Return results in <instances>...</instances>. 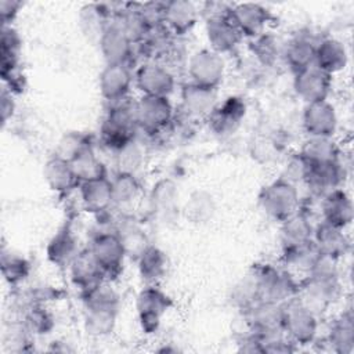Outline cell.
Instances as JSON below:
<instances>
[{
	"instance_id": "cell-18",
	"label": "cell",
	"mask_w": 354,
	"mask_h": 354,
	"mask_svg": "<svg viewBox=\"0 0 354 354\" xmlns=\"http://www.w3.org/2000/svg\"><path fill=\"white\" fill-rule=\"evenodd\" d=\"M228 11L206 17L205 22V33L209 48L221 55L235 51L243 40L235 25L231 22Z\"/></svg>"
},
{
	"instance_id": "cell-11",
	"label": "cell",
	"mask_w": 354,
	"mask_h": 354,
	"mask_svg": "<svg viewBox=\"0 0 354 354\" xmlns=\"http://www.w3.org/2000/svg\"><path fill=\"white\" fill-rule=\"evenodd\" d=\"M134 86L141 95L170 98L176 88V77L160 61H145L134 71Z\"/></svg>"
},
{
	"instance_id": "cell-45",
	"label": "cell",
	"mask_w": 354,
	"mask_h": 354,
	"mask_svg": "<svg viewBox=\"0 0 354 354\" xmlns=\"http://www.w3.org/2000/svg\"><path fill=\"white\" fill-rule=\"evenodd\" d=\"M1 274L4 281L17 286L22 283L30 274V263L21 254L11 250L1 252Z\"/></svg>"
},
{
	"instance_id": "cell-51",
	"label": "cell",
	"mask_w": 354,
	"mask_h": 354,
	"mask_svg": "<svg viewBox=\"0 0 354 354\" xmlns=\"http://www.w3.org/2000/svg\"><path fill=\"white\" fill-rule=\"evenodd\" d=\"M238 351L241 353H260L264 354V348H263V343L260 340V337L257 335H254L253 332H250L249 335L243 336L239 343H238Z\"/></svg>"
},
{
	"instance_id": "cell-1",
	"label": "cell",
	"mask_w": 354,
	"mask_h": 354,
	"mask_svg": "<svg viewBox=\"0 0 354 354\" xmlns=\"http://www.w3.org/2000/svg\"><path fill=\"white\" fill-rule=\"evenodd\" d=\"M337 264L339 261L321 256L313 270L299 279L296 297L318 318H322L343 295Z\"/></svg>"
},
{
	"instance_id": "cell-12",
	"label": "cell",
	"mask_w": 354,
	"mask_h": 354,
	"mask_svg": "<svg viewBox=\"0 0 354 354\" xmlns=\"http://www.w3.org/2000/svg\"><path fill=\"white\" fill-rule=\"evenodd\" d=\"M228 17L243 39H257L267 33L272 21L271 11L260 3L231 4Z\"/></svg>"
},
{
	"instance_id": "cell-32",
	"label": "cell",
	"mask_w": 354,
	"mask_h": 354,
	"mask_svg": "<svg viewBox=\"0 0 354 354\" xmlns=\"http://www.w3.org/2000/svg\"><path fill=\"white\" fill-rule=\"evenodd\" d=\"M317 41L306 33H297L282 47L281 57L293 73L314 65Z\"/></svg>"
},
{
	"instance_id": "cell-41",
	"label": "cell",
	"mask_w": 354,
	"mask_h": 354,
	"mask_svg": "<svg viewBox=\"0 0 354 354\" xmlns=\"http://www.w3.org/2000/svg\"><path fill=\"white\" fill-rule=\"evenodd\" d=\"M214 210V199L210 194L205 191L192 192L181 209L184 217L194 224H202L209 221L213 217Z\"/></svg>"
},
{
	"instance_id": "cell-31",
	"label": "cell",
	"mask_w": 354,
	"mask_h": 354,
	"mask_svg": "<svg viewBox=\"0 0 354 354\" xmlns=\"http://www.w3.org/2000/svg\"><path fill=\"white\" fill-rule=\"evenodd\" d=\"M315 224L308 213L303 209L279 223V242L281 248L289 249L293 246L304 245L313 241Z\"/></svg>"
},
{
	"instance_id": "cell-46",
	"label": "cell",
	"mask_w": 354,
	"mask_h": 354,
	"mask_svg": "<svg viewBox=\"0 0 354 354\" xmlns=\"http://www.w3.org/2000/svg\"><path fill=\"white\" fill-rule=\"evenodd\" d=\"M90 147H94L90 136L80 131H68L58 140L54 156L66 162H72L77 155Z\"/></svg>"
},
{
	"instance_id": "cell-24",
	"label": "cell",
	"mask_w": 354,
	"mask_h": 354,
	"mask_svg": "<svg viewBox=\"0 0 354 354\" xmlns=\"http://www.w3.org/2000/svg\"><path fill=\"white\" fill-rule=\"evenodd\" d=\"M246 115V104L238 95H230L218 102L212 113L207 116V123L210 129L223 136L234 133L242 123Z\"/></svg>"
},
{
	"instance_id": "cell-47",
	"label": "cell",
	"mask_w": 354,
	"mask_h": 354,
	"mask_svg": "<svg viewBox=\"0 0 354 354\" xmlns=\"http://www.w3.org/2000/svg\"><path fill=\"white\" fill-rule=\"evenodd\" d=\"M310 165L306 162V159L299 153H293L290 155V158L286 160L282 174L279 176L281 178L289 181L290 184H304V180L307 177Z\"/></svg>"
},
{
	"instance_id": "cell-20",
	"label": "cell",
	"mask_w": 354,
	"mask_h": 354,
	"mask_svg": "<svg viewBox=\"0 0 354 354\" xmlns=\"http://www.w3.org/2000/svg\"><path fill=\"white\" fill-rule=\"evenodd\" d=\"M201 10L189 0L163 3V28L176 37L188 35L198 24Z\"/></svg>"
},
{
	"instance_id": "cell-33",
	"label": "cell",
	"mask_w": 354,
	"mask_h": 354,
	"mask_svg": "<svg viewBox=\"0 0 354 354\" xmlns=\"http://www.w3.org/2000/svg\"><path fill=\"white\" fill-rule=\"evenodd\" d=\"M43 177L48 188L58 195H68L80 185L71 163L54 155L44 163Z\"/></svg>"
},
{
	"instance_id": "cell-42",
	"label": "cell",
	"mask_w": 354,
	"mask_h": 354,
	"mask_svg": "<svg viewBox=\"0 0 354 354\" xmlns=\"http://www.w3.org/2000/svg\"><path fill=\"white\" fill-rule=\"evenodd\" d=\"M79 21L83 30L90 35H95L98 40L100 35L106 28V25L111 21H113V15L105 4L90 3L80 8Z\"/></svg>"
},
{
	"instance_id": "cell-13",
	"label": "cell",
	"mask_w": 354,
	"mask_h": 354,
	"mask_svg": "<svg viewBox=\"0 0 354 354\" xmlns=\"http://www.w3.org/2000/svg\"><path fill=\"white\" fill-rule=\"evenodd\" d=\"M98 46L105 64L130 65L136 44L118 21H111L98 37Z\"/></svg>"
},
{
	"instance_id": "cell-44",
	"label": "cell",
	"mask_w": 354,
	"mask_h": 354,
	"mask_svg": "<svg viewBox=\"0 0 354 354\" xmlns=\"http://www.w3.org/2000/svg\"><path fill=\"white\" fill-rule=\"evenodd\" d=\"M257 300H259V275H257V267L253 266L234 286L232 303L241 311H245Z\"/></svg>"
},
{
	"instance_id": "cell-9",
	"label": "cell",
	"mask_w": 354,
	"mask_h": 354,
	"mask_svg": "<svg viewBox=\"0 0 354 354\" xmlns=\"http://www.w3.org/2000/svg\"><path fill=\"white\" fill-rule=\"evenodd\" d=\"M189 82L202 87L218 90L225 77L224 55L207 48L195 51L187 64Z\"/></svg>"
},
{
	"instance_id": "cell-35",
	"label": "cell",
	"mask_w": 354,
	"mask_h": 354,
	"mask_svg": "<svg viewBox=\"0 0 354 354\" xmlns=\"http://www.w3.org/2000/svg\"><path fill=\"white\" fill-rule=\"evenodd\" d=\"M137 271L145 285H158L166 275L169 261L166 253L156 245L149 243L136 259Z\"/></svg>"
},
{
	"instance_id": "cell-19",
	"label": "cell",
	"mask_w": 354,
	"mask_h": 354,
	"mask_svg": "<svg viewBox=\"0 0 354 354\" xmlns=\"http://www.w3.org/2000/svg\"><path fill=\"white\" fill-rule=\"evenodd\" d=\"M293 75V90L304 104L328 100L332 90V76L315 65Z\"/></svg>"
},
{
	"instance_id": "cell-34",
	"label": "cell",
	"mask_w": 354,
	"mask_h": 354,
	"mask_svg": "<svg viewBox=\"0 0 354 354\" xmlns=\"http://www.w3.org/2000/svg\"><path fill=\"white\" fill-rule=\"evenodd\" d=\"M297 152L310 166L342 160V149L335 137H307Z\"/></svg>"
},
{
	"instance_id": "cell-3",
	"label": "cell",
	"mask_w": 354,
	"mask_h": 354,
	"mask_svg": "<svg viewBox=\"0 0 354 354\" xmlns=\"http://www.w3.org/2000/svg\"><path fill=\"white\" fill-rule=\"evenodd\" d=\"M137 131L140 130L136 119L134 102L123 100L109 104L100 129L102 142L112 151H116L122 145L137 138Z\"/></svg>"
},
{
	"instance_id": "cell-6",
	"label": "cell",
	"mask_w": 354,
	"mask_h": 354,
	"mask_svg": "<svg viewBox=\"0 0 354 354\" xmlns=\"http://www.w3.org/2000/svg\"><path fill=\"white\" fill-rule=\"evenodd\" d=\"M259 275V300L283 304L297 295L299 279L283 267L256 264Z\"/></svg>"
},
{
	"instance_id": "cell-38",
	"label": "cell",
	"mask_w": 354,
	"mask_h": 354,
	"mask_svg": "<svg viewBox=\"0 0 354 354\" xmlns=\"http://www.w3.org/2000/svg\"><path fill=\"white\" fill-rule=\"evenodd\" d=\"M113 230L119 235L127 257H134L136 260L140 253L149 245L145 231L130 214H123L118 220V224L113 225Z\"/></svg>"
},
{
	"instance_id": "cell-27",
	"label": "cell",
	"mask_w": 354,
	"mask_h": 354,
	"mask_svg": "<svg viewBox=\"0 0 354 354\" xmlns=\"http://www.w3.org/2000/svg\"><path fill=\"white\" fill-rule=\"evenodd\" d=\"M344 178L346 170L342 160L326 165H315L310 166L304 185L314 196L321 198L333 189L342 188Z\"/></svg>"
},
{
	"instance_id": "cell-28",
	"label": "cell",
	"mask_w": 354,
	"mask_h": 354,
	"mask_svg": "<svg viewBox=\"0 0 354 354\" xmlns=\"http://www.w3.org/2000/svg\"><path fill=\"white\" fill-rule=\"evenodd\" d=\"M180 98L183 111L194 119H207L218 104L217 90L202 87L191 82L181 87Z\"/></svg>"
},
{
	"instance_id": "cell-22",
	"label": "cell",
	"mask_w": 354,
	"mask_h": 354,
	"mask_svg": "<svg viewBox=\"0 0 354 354\" xmlns=\"http://www.w3.org/2000/svg\"><path fill=\"white\" fill-rule=\"evenodd\" d=\"M319 212L321 221L343 230H347L354 217L353 201L343 187L319 198Z\"/></svg>"
},
{
	"instance_id": "cell-23",
	"label": "cell",
	"mask_w": 354,
	"mask_h": 354,
	"mask_svg": "<svg viewBox=\"0 0 354 354\" xmlns=\"http://www.w3.org/2000/svg\"><path fill=\"white\" fill-rule=\"evenodd\" d=\"M313 243L321 256L340 261L350 252V238L346 230L319 221L315 224Z\"/></svg>"
},
{
	"instance_id": "cell-10",
	"label": "cell",
	"mask_w": 354,
	"mask_h": 354,
	"mask_svg": "<svg viewBox=\"0 0 354 354\" xmlns=\"http://www.w3.org/2000/svg\"><path fill=\"white\" fill-rule=\"evenodd\" d=\"M138 130L147 134L163 131L174 118V106L167 97L141 95L134 102Z\"/></svg>"
},
{
	"instance_id": "cell-50",
	"label": "cell",
	"mask_w": 354,
	"mask_h": 354,
	"mask_svg": "<svg viewBox=\"0 0 354 354\" xmlns=\"http://www.w3.org/2000/svg\"><path fill=\"white\" fill-rule=\"evenodd\" d=\"M1 104H0V111H1V123L6 124L8 119L12 118L15 112V101H14V93L8 90L6 86L1 88Z\"/></svg>"
},
{
	"instance_id": "cell-4",
	"label": "cell",
	"mask_w": 354,
	"mask_h": 354,
	"mask_svg": "<svg viewBox=\"0 0 354 354\" xmlns=\"http://www.w3.org/2000/svg\"><path fill=\"white\" fill-rule=\"evenodd\" d=\"M257 199L263 213L277 223L286 220L301 209L297 185L281 177L266 184L260 189Z\"/></svg>"
},
{
	"instance_id": "cell-49",
	"label": "cell",
	"mask_w": 354,
	"mask_h": 354,
	"mask_svg": "<svg viewBox=\"0 0 354 354\" xmlns=\"http://www.w3.org/2000/svg\"><path fill=\"white\" fill-rule=\"evenodd\" d=\"M22 6L24 4L18 0H1L0 1L1 26H12V22L19 14Z\"/></svg>"
},
{
	"instance_id": "cell-40",
	"label": "cell",
	"mask_w": 354,
	"mask_h": 354,
	"mask_svg": "<svg viewBox=\"0 0 354 354\" xmlns=\"http://www.w3.org/2000/svg\"><path fill=\"white\" fill-rule=\"evenodd\" d=\"M79 183H86L102 177H108L106 166L95 153L94 147L87 148L80 155H77L72 162H69Z\"/></svg>"
},
{
	"instance_id": "cell-21",
	"label": "cell",
	"mask_w": 354,
	"mask_h": 354,
	"mask_svg": "<svg viewBox=\"0 0 354 354\" xmlns=\"http://www.w3.org/2000/svg\"><path fill=\"white\" fill-rule=\"evenodd\" d=\"M72 283L82 292H87L100 283L108 281L104 270L95 260L88 248H82L71 266L68 267Z\"/></svg>"
},
{
	"instance_id": "cell-14",
	"label": "cell",
	"mask_w": 354,
	"mask_h": 354,
	"mask_svg": "<svg viewBox=\"0 0 354 354\" xmlns=\"http://www.w3.org/2000/svg\"><path fill=\"white\" fill-rule=\"evenodd\" d=\"M242 313L249 326V332H253L261 339L283 332L282 304L257 300Z\"/></svg>"
},
{
	"instance_id": "cell-39",
	"label": "cell",
	"mask_w": 354,
	"mask_h": 354,
	"mask_svg": "<svg viewBox=\"0 0 354 354\" xmlns=\"http://www.w3.org/2000/svg\"><path fill=\"white\" fill-rule=\"evenodd\" d=\"M332 351L337 354H350L354 350V318L350 311L336 317L325 337Z\"/></svg>"
},
{
	"instance_id": "cell-15",
	"label": "cell",
	"mask_w": 354,
	"mask_h": 354,
	"mask_svg": "<svg viewBox=\"0 0 354 354\" xmlns=\"http://www.w3.org/2000/svg\"><path fill=\"white\" fill-rule=\"evenodd\" d=\"M22 40L18 32L12 26H1L0 39V55H1V77L4 86L12 93L21 88L19 73V54Z\"/></svg>"
},
{
	"instance_id": "cell-36",
	"label": "cell",
	"mask_w": 354,
	"mask_h": 354,
	"mask_svg": "<svg viewBox=\"0 0 354 354\" xmlns=\"http://www.w3.org/2000/svg\"><path fill=\"white\" fill-rule=\"evenodd\" d=\"M319 257L321 254L311 241L304 245L283 249L281 260L283 268H286L297 279H301L313 270Z\"/></svg>"
},
{
	"instance_id": "cell-2",
	"label": "cell",
	"mask_w": 354,
	"mask_h": 354,
	"mask_svg": "<svg viewBox=\"0 0 354 354\" xmlns=\"http://www.w3.org/2000/svg\"><path fill=\"white\" fill-rule=\"evenodd\" d=\"M83 325L88 335L101 337L113 332L120 310V296L108 281L82 293Z\"/></svg>"
},
{
	"instance_id": "cell-5",
	"label": "cell",
	"mask_w": 354,
	"mask_h": 354,
	"mask_svg": "<svg viewBox=\"0 0 354 354\" xmlns=\"http://www.w3.org/2000/svg\"><path fill=\"white\" fill-rule=\"evenodd\" d=\"M319 321L296 296L282 304V329L286 337L297 346H308L318 336Z\"/></svg>"
},
{
	"instance_id": "cell-26",
	"label": "cell",
	"mask_w": 354,
	"mask_h": 354,
	"mask_svg": "<svg viewBox=\"0 0 354 354\" xmlns=\"http://www.w3.org/2000/svg\"><path fill=\"white\" fill-rule=\"evenodd\" d=\"M82 250L79 238L69 224L61 227L48 241L46 246L47 260L57 268L68 270L76 254Z\"/></svg>"
},
{
	"instance_id": "cell-16",
	"label": "cell",
	"mask_w": 354,
	"mask_h": 354,
	"mask_svg": "<svg viewBox=\"0 0 354 354\" xmlns=\"http://www.w3.org/2000/svg\"><path fill=\"white\" fill-rule=\"evenodd\" d=\"M134 86V72L130 65L105 64L98 76V90L101 97L109 102L127 100L131 87Z\"/></svg>"
},
{
	"instance_id": "cell-43",
	"label": "cell",
	"mask_w": 354,
	"mask_h": 354,
	"mask_svg": "<svg viewBox=\"0 0 354 354\" xmlns=\"http://www.w3.org/2000/svg\"><path fill=\"white\" fill-rule=\"evenodd\" d=\"M115 152V166L118 173L136 174L144 165L145 151L137 138L122 145Z\"/></svg>"
},
{
	"instance_id": "cell-7",
	"label": "cell",
	"mask_w": 354,
	"mask_h": 354,
	"mask_svg": "<svg viewBox=\"0 0 354 354\" xmlns=\"http://www.w3.org/2000/svg\"><path fill=\"white\" fill-rule=\"evenodd\" d=\"M87 248L104 270L108 281L116 278L122 272L127 253L113 228L97 231L91 236Z\"/></svg>"
},
{
	"instance_id": "cell-29",
	"label": "cell",
	"mask_w": 354,
	"mask_h": 354,
	"mask_svg": "<svg viewBox=\"0 0 354 354\" xmlns=\"http://www.w3.org/2000/svg\"><path fill=\"white\" fill-rule=\"evenodd\" d=\"M178 198L177 185L169 178H162L153 184L149 192V210L153 217L159 218L162 223L171 221L180 210Z\"/></svg>"
},
{
	"instance_id": "cell-25",
	"label": "cell",
	"mask_w": 354,
	"mask_h": 354,
	"mask_svg": "<svg viewBox=\"0 0 354 354\" xmlns=\"http://www.w3.org/2000/svg\"><path fill=\"white\" fill-rule=\"evenodd\" d=\"M82 206L86 212L102 216L113 209L112 185L109 177L82 183L77 188Z\"/></svg>"
},
{
	"instance_id": "cell-48",
	"label": "cell",
	"mask_w": 354,
	"mask_h": 354,
	"mask_svg": "<svg viewBox=\"0 0 354 354\" xmlns=\"http://www.w3.org/2000/svg\"><path fill=\"white\" fill-rule=\"evenodd\" d=\"M253 51L257 54V57L260 59H263L264 62H270L271 59L275 58V40L268 36L267 33L261 35L260 37L257 39H253Z\"/></svg>"
},
{
	"instance_id": "cell-30",
	"label": "cell",
	"mask_w": 354,
	"mask_h": 354,
	"mask_svg": "<svg viewBox=\"0 0 354 354\" xmlns=\"http://www.w3.org/2000/svg\"><path fill=\"white\" fill-rule=\"evenodd\" d=\"M348 64V51L344 43L336 37L328 36L317 41L314 65L328 73L335 76L346 69Z\"/></svg>"
},
{
	"instance_id": "cell-17",
	"label": "cell",
	"mask_w": 354,
	"mask_h": 354,
	"mask_svg": "<svg viewBox=\"0 0 354 354\" xmlns=\"http://www.w3.org/2000/svg\"><path fill=\"white\" fill-rule=\"evenodd\" d=\"M301 124L307 137H335L339 126L336 108L328 100L304 104Z\"/></svg>"
},
{
	"instance_id": "cell-8",
	"label": "cell",
	"mask_w": 354,
	"mask_h": 354,
	"mask_svg": "<svg viewBox=\"0 0 354 354\" xmlns=\"http://www.w3.org/2000/svg\"><path fill=\"white\" fill-rule=\"evenodd\" d=\"M171 306V297L158 285H145L136 297V310L142 332L155 333Z\"/></svg>"
},
{
	"instance_id": "cell-37",
	"label": "cell",
	"mask_w": 354,
	"mask_h": 354,
	"mask_svg": "<svg viewBox=\"0 0 354 354\" xmlns=\"http://www.w3.org/2000/svg\"><path fill=\"white\" fill-rule=\"evenodd\" d=\"M112 185V198H113V207L129 210L136 203L140 202L142 198V185L141 181L136 174L129 173H115L111 177Z\"/></svg>"
}]
</instances>
